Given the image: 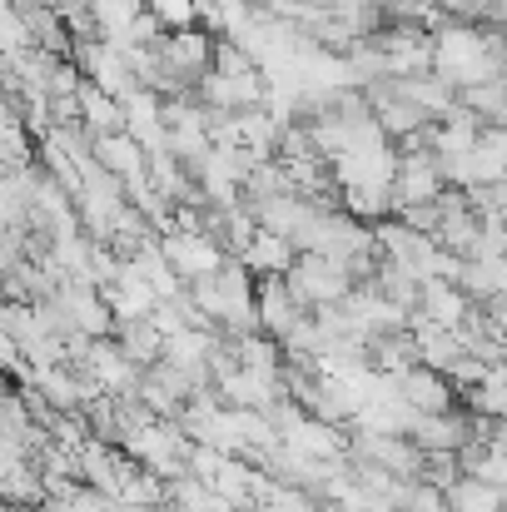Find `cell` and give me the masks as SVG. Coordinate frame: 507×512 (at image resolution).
I'll return each mask as SVG.
<instances>
[{
    "label": "cell",
    "mask_w": 507,
    "mask_h": 512,
    "mask_svg": "<svg viewBox=\"0 0 507 512\" xmlns=\"http://www.w3.org/2000/svg\"><path fill=\"white\" fill-rule=\"evenodd\" d=\"M443 189H448V174H443L438 150H428L423 135L418 140H403L398 145V174H393V204H398V214L443 199Z\"/></svg>",
    "instance_id": "cell-1"
},
{
    "label": "cell",
    "mask_w": 507,
    "mask_h": 512,
    "mask_svg": "<svg viewBox=\"0 0 507 512\" xmlns=\"http://www.w3.org/2000/svg\"><path fill=\"white\" fill-rule=\"evenodd\" d=\"M289 284L294 294L309 304V309H329V304H343L358 284L348 274V264H338L329 254H299L294 269H289Z\"/></svg>",
    "instance_id": "cell-2"
},
{
    "label": "cell",
    "mask_w": 507,
    "mask_h": 512,
    "mask_svg": "<svg viewBox=\"0 0 507 512\" xmlns=\"http://www.w3.org/2000/svg\"><path fill=\"white\" fill-rule=\"evenodd\" d=\"M160 244H165V259L174 264V274L184 284H199L234 259L209 229H169V234H160Z\"/></svg>",
    "instance_id": "cell-3"
},
{
    "label": "cell",
    "mask_w": 507,
    "mask_h": 512,
    "mask_svg": "<svg viewBox=\"0 0 507 512\" xmlns=\"http://www.w3.org/2000/svg\"><path fill=\"white\" fill-rule=\"evenodd\" d=\"M314 309L294 294V284H289V274H269V279H259V329L269 334V339H289L304 319H309Z\"/></svg>",
    "instance_id": "cell-4"
},
{
    "label": "cell",
    "mask_w": 507,
    "mask_h": 512,
    "mask_svg": "<svg viewBox=\"0 0 507 512\" xmlns=\"http://www.w3.org/2000/svg\"><path fill=\"white\" fill-rule=\"evenodd\" d=\"M473 309H478V299L458 279H428L423 294H418V319L443 324V329H463L473 319Z\"/></svg>",
    "instance_id": "cell-5"
},
{
    "label": "cell",
    "mask_w": 507,
    "mask_h": 512,
    "mask_svg": "<svg viewBox=\"0 0 507 512\" xmlns=\"http://www.w3.org/2000/svg\"><path fill=\"white\" fill-rule=\"evenodd\" d=\"M95 160L115 174L125 189L135 184H150V150L130 135V130H115V135H100L95 140Z\"/></svg>",
    "instance_id": "cell-6"
},
{
    "label": "cell",
    "mask_w": 507,
    "mask_h": 512,
    "mask_svg": "<svg viewBox=\"0 0 507 512\" xmlns=\"http://www.w3.org/2000/svg\"><path fill=\"white\" fill-rule=\"evenodd\" d=\"M398 388H403V398L418 408V413H448L453 408V378L448 373H438V368H428V363H413L408 373H398Z\"/></svg>",
    "instance_id": "cell-7"
},
{
    "label": "cell",
    "mask_w": 507,
    "mask_h": 512,
    "mask_svg": "<svg viewBox=\"0 0 507 512\" xmlns=\"http://www.w3.org/2000/svg\"><path fill=\"white\" fill-rule=\"evenodd\" d=\"M239 259H244V264H249V269H254L259 279H269V274H289V269H294V259H299V244L259 224L254 244H249V249H244Z\"/></svg>",
    "instance_id": "cell-8"
},
{
    "label": "cell",
    "mask_w": 507,
    "mask_h": 512,
    "mask_svg": "<svg viewBox=\"0 0 507 512\" xmlns=\"http://www.w3.org/2000/svg\"><path fill=\"white\" fill-rule=\"evenodd\" d=\"M80 120H85V130L95 140L100 135H115V130H125V100L110 95V90H100L95 80H85V90H80Z\"/></svg>",
    "instance_id": "cell-9"
},
{
    "label": "cell",
    "mask_w": 507,
    "mask_h": 512,
    "mask_svg": "<svg viewBox=\"0 0 507 512\" xmlns=\"http://www.w3.org/2000/svg\"><path fill=\"white\" fill-rule=\"evenodd\" d=\"M90 10H95L100 40L125 45V40H130V30L140 25V15L150 10V0H90Z\"/></svg>",
    "instance_id": "cell-10"
},
{
    "label": "cell",
    "mask_w": 507,
    "mask_h": 512,
    "mask_svg": "<svg viewBox=\"0 0 507 512\" xmlns=\"http://www.w3.org/2000/svg\"><path fill=\"white\" fill-rule=\"evenodd\" d=\"M448 508L453 512H503L507 493L498 488V483L478 478V473H463V478L448 488Z\"/></svg>",
    "instance_id": "cell-11"
},
{
    "label": "cell",
    "mask_w": 507,
    "mask_h": 512,
    "mask_svg": "<svg viewBox=\"0 0 507 512\" xmlns=\"http://www.w3.org/2000/svg\"><path fill=\"white\" fill-rule=\"evenodd\" d=\"M150 10L160 15V25H165V30L204 25V5H199V0H150Z\"/></svg>",
    "instance_id": "cell-12"
}]
</instances>
